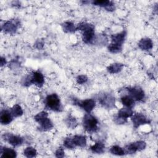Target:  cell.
I'll list each match as a JSON object with an SVG mask.
<instances>
[{
	"label": "cell",
	"mask_w": 158,
	"mask_h": 158,
	"mask_svg": "<svg viewBox=\"0 0 158 158\" xmlns=\"http://www.w3.org/2000/svg\"><path fill=\"white\" fill-rule=\"evenodd\" d=\"M110 152L114 155L116 156H123L125 154V150L122 148L121 147H120L119 146L115 145V146H113L110 149Z\"/></svg>",
	"instance_id": "cell-27"
},
{
	"label": "cell",
	"mask_w": 158,
	"mask_h": 158,
	"mask_svg": "<svg viewBox=\"0 0 158 158\" xmlns=\"http://www.w3.org/2000/svg\"><path fill=\"white\" fill-rule=\"evenodd\" d=\"M65 123L67 127L71 128H75L78 125L77 119L74 117L72 116L71 115H69L68 117L66 118Z\"/></svg>",
	"instance_id": "cell-24"
},
{
	"label": "cell",
	"mask_w": 158,
	"mask_h": 158,
	"mask_svg": "<svg viewBox=\"0 0 158 158\" xmlns=\"http://www.w3.org/2000/svg\"><path fill=\"white\" fill-rule=\"evenodd\" d=\"M146 144L143 141H138L128 144L125 147V152L129 154L135 153L137 151H140L145 149Z\"/></svg>",
	"instance_id": "cell-10"
},
{
	"label": "cell",
	"mask_w": 158,
	"mask_h": 158,
	"mask_svg": "<svg viewBox=\"0 0 158 158\" xmlns=\"http://www.w3.org/2000/svg\"><path fill=\"white\" fill-rule=\"evenodd\" d=\"M121 102L127 107L132 108L135 105V100L130 95L123 96L121 98Z\"/></svg>",
	"instance_id": "cell-22"
},
{
	"label": "cell",
	"mask_w": 158,
	"mask_h": 158,
	"mask_svg": "<svg viewBox=\"0 0 158 158\" xmlns=\"http://www.w3.org/2000/svg\"><path fill=\"white\" fill-rule=\"evenodd\" d=\"M45 104L47 108L56 112H60L62 107L58 95L56 93L49 94L45 99Z\"/></svg>",
	"instance_id": "cell-4"
},
{
	"label": "cell",
	"mask_w": 158,
	"mask_h": 158,
	"mask_svg": "<svg viewBox=\"0 0 158 158\" xmlns=\"http://www.w3.org/2000/svg\"><path fill=\"white\" fill-rule=\"evenodd\" d=\"M74 104L82 108L87 113H90L96 106V102L93 99H86L82 101L75 100Z\"/></svg>",
	"instance_id": "cell-9"
},
{
	"label": "cell",
	"mask_w": 158,
	"mask_h": 158,
	"mask_svg": "<svg viewBox=\"0 0 158 158\" xmlns=\"http://www.w3.org/2000/svg\"><path fill=\"white\" fill-rule=\"evenodd\" d=\"M44 83V78L43 75L38 71L33 72L32 75L30 77L28 76L24 81L25 86H28L31 84H34L38 87H41Z\"/></svg>",
	"instance_id": "cell-5"
},
{
	"label": "cell",
	"mask_w": 158,
	"mask_h": 158,
	"mask_svg": "<svg viewBox=\"0 0 158 158\" xmlns=\"http://www.w3.org/2000/svg\"><path fill=\"white\" fill-rule=\"evenodd\" d=\"M64 153L65 152L64 149L62 147H60L56 150L55 152V156L56 157H63L65 155Z\"/></svg>",
	"instance_id": "cell-31"
},
{
	"label": "cell",
	"mask_w": 158,
	"mask_h": 158,
	"mask_svg": "<svg viewBox=\"0 0 158 158\" xmlns=\"http://www.w3.org/2000/svg\"><path fill=\"white\" fill-rule=\"evenodd\" d=\"M126 35L127 33L125 31H122L120 33L112 35L111 36V44L122 46Z\"/></svg>",
	"instance_id": "cell-14"
},
{
	"label": "cell",
	"mask_w": 158,
	"mask_h": 158,
	"mask_svg": "<svg viewBox=\"0 0 158 158\" xmlns=\"http://www.w3.org/2000/svg\"><path fill=\"white\" fill-rule=\"evenodd\" d=\"M34 118L40 124V128L42 131H48L53 127V123L48 118V114L45 111L39 112L34 117Z\"/></svg>",
	"instance_id": "cell-3"
},
{
	"label": "cell",
	"mask_w": 158,
	"mask_h": 158,
	"mask_svg": "<svg viewBox=\"0 0 158 158\" xmlns=\"http://www.w3.org/2000/svg\"><path fill=\"white\" fill-rule=\"evenodd\" d=\"M82 123L84 129L89 133H94L98 129V120L90 113H87L84 115Z\"/></svg>",
	"instance_id": "cell-2"
},
{
	"label": "cell",
	"mask_w": 158,
	"mask_h": 158,
	"mask_svg": "<svg viewBox=\"0 0 158 158\" xmlns=\"http://www.w3.org/2000/svg\"><path fill=\"white\" fill-rule=\"evenodd\" d=\"M88 80V78L86 77V76L81 75H79L77 77V82L78 84H83L85 83H86Z\"/></svg>",
	"instance_id": "cell-30"
},
{
	"label": "cell",
	"mask_w": 158,
	"mask_h": 158,
	"mask_svg": "<svg viewBox=\"0 0 158 158\" xmlns=\"http://www.w3.org/2000/svg\"><path fill=\"white\" fill-rule=\"evenodd\" d=\"M133 112L131 108L123 107L120 109L115 118V121L118 124H123L127 122V119L133 115Z\"/></svg>",
	"instance_id": "cell-6"
},
{
	"label": "cell",
	"mask_w": 158,
	"mask_h": 158,
	"mask_svg": "<svg viewBox=\"0 0 158 158\" xmlns=\"http://www.w3.org/2000/svg\"><path fill=\"white\" fill-rule=\"evenodd\" d=\"M122 46H117L111 43L108 46V50L112 53L119 52L122 51Z\"/></svg>",
	"instance_id": "cell-28"
},
{
	"label": "cell",
	"mask_w": 158,
	"mask_h": 158,
	"mask_svg": "<svg viewBox=\"0 0 158 158\" xmlns=\"http://www.w3.org/2000/svg\"><path fill=\"white\" fill-rule=\"evenodd\" d=\"M13 115L11 112L7 110H2L1 112L0 121L2 125H7L10 123L13 119Z\"/></svg>",
	"instance_id": "cell-16"
},
{
	"label": "cell",
	"mask_w": 158,
	"mask_h": 158,
	"mask_svg": "<svg viewBox=\"0 0 158 158\" xmlns=\"http://www.w3.org/2000/svg\"><path fill=\"white\" fill-rule=\"evenodd\" d=\"M17 156L16 151L11 148L4 147L1 149V157L7 158H14Z\"/></svg>",
	"instance_id": "cell-18"
},
{
	"label": "cell",
	"mask_w": 158,
	"mask_h": 158,
	"mask_svg": "<svg viewBox=\"0 0 158 158\" xmlns=\"http://www.w3.org/2000/svg\"><path fill=\"white\" fill-rule=\"evenodd\" d=\"M127 91L130 93V96L133 98L134 100L136 101H141L144 98V92L139 86L129 87L127 88Z\"/></svg>",
	"instance_id": "cell-12"
},
{
	"label": "cell",
	"mask_w": 158,
	"mask_h": 158,
	"mask_svg": "<svg viewBox=\"0 0 158 158\" xmlns=\"http://www.w3.org/2000/svg\"><path fill=\"white\" fill-rule=\"evenodd\" d=\"M23 154L25 157H28V158H31V157H34L36 156L37 152H36V150L34 148L27 147L25 149V150L23 151Z\"/></svg>",
	"instance_id": "cell-26"
},
{
	"label": "cell",
	"mask_w": 158,
	"mask_h": 158,
	"mask_svg": "<svg viewBox=\"0 0 158 158\" xmlns=\"http://www.w3.org/2000/svg\"><path fill=\"white\" fill-rule=\"evenodd\" d=\"M104 144L100 141H96L95 144L91 146V150L96 154H101L104 152Z\"/></svg>",
	"instance_id": "cell-20"
},
{
	"label": "cell",
	"mask_w": 158,
	"mask_h": 158,
	"mask_svg": "<svg viewBox=\"0 0 158 158\" xmlns=\"http://www.w3.org/2000/svg\"><path fill=\"white\" fill-rule=\"evenodd\" d=\"M123 67H124V65L122 64L114 63L108 66L107 68V70L110 73H117L122 70Z\"/></svg>",
	"instance_id": "cell-21"
},
{
	"label": "cell",
	"mask_w": 158,
	"mask_h": 158,
	"mask_svg": "<svg viewBox=\"0 0 158 158\" xmlns=\"http://www.w3.org/2000/svg\"><path fill=\"white\" fill-rule=\"evenodd\" d=\"M92 4L95 5V6H100L102 7H104L106 9H107V10H111L112 11L114 9V2L112 1H109V0H96V1H93L92 2Z\"/></svg>",
	"instance_id": "cell-15"
},
{
	"label": "cell",
	"mask_w": 158,
	"mask_h": 158,
	"mask_svg": "<svg viewBox=\"0 0 158 158\" xmlns=\"http://www.w3.org/2000/svg\"><path fill=\"white\" fill-rule=\"evenodd\" d=\"M139 48L144 51H148L152 48L153 43L149 38H142L138 43Z\"/></svg>",
	"instance_id": "cell-17"
},
{
	"label": "cell",
	"mask_w": 158,
	"mask_h": 158,
	"mask_svg": "<svg viewBox=\"0 0 158 158\" xmlns=\"http://www.w3.org/2000/svg\"><path fill=\"white\" fill-rule=\"evenodd\" d=\"M20 21L17 19L10 20L4 23L2 27V29L4 32L9 34H14L17 29L20 27Z\"/></svg>",
	"instance_id": "cell-8"
},
{
	"label": "cell",
	"mask_w": 158,
	"mask_h": 158,
	"mask_svg": "<svg viewBox=\"0 0 158 158\" xmlns=\"http://www.w3.org/2000/svg\"><path fill=\"white\" fill-rule=\"evenodd\" d=\"M82 31V40L85 43H90L94 39V27L93 25L82 22L77 25V30Z\"/></svg>",
	"instance_id": "cell-1"
},
{
	"label": "cell",
	"mask_w": 158,
	"mask_h": 158,
	"mask_svg": "<svg viewBox=\"0 0 158 158\" xmlns=\"http://www.w3.org/2000/svg\"><path fill=\"white\" fill-rule=\"evenodd\" d=\"M2 138L4 141H7L10 144L14 147L21 145L23 142V139L22 137L14 135L12 133L4 134L2 135Z\"/></svg>",
	"instance_id": "cell-13"
},
{
	"label": "cell",
	"mask_w": 158,
	"mask_h": 158,
	"mask_svg": "<svg viewBox=\"0 0 158 158\" xmlns=\"http://www.w3.org/2000/svg\"><path fill=\"white\" fill-rule=\"evenodd\" d=\"M6 64V59L3 58L2 57H1V67H2L4 65H5Z\"/></svg>",
	"instance_id": "cell-32"
},
{
	"label": "cell",
	"mask_w": 158,
	"mask_h": 158,
	"mask_svg": "<svg viewBox=\"0 0 158 158\" xmlns=\"http://www.w3.org/2000/svg\"><path fill=\"white\" fill-rule=\"evenodd\" d=\"M64 146L68 149H73L75 146L73 143L72 138H66L64 141Z\"/></svg>",
	"instance_id": "cell-29"
},
{
	"label": "cell",
	"mask_w": 158,
	"mask_h": 158,
	"mask_svg": "<svg viewBox=\"0 0 158 158\" xmlns=\"http://www.w3.org/2000/svg\"><path fill=\"white\" fill-rule=\"evenodd\" d=\"M99 103L107 109H112L115 107V98L109 93H103L98 98Z\"/></svg>",
	"instance_id": "cell-7"
},
{
	"label": "cell",
	"mask_w": 158,
	"mask_h": 158,
	"mask_svg": "<svg viewBox=\"0 0 158 158\" xmlns=\"http://www.w3.org/2000/svg\"><path fill=\"white\" fill-rule=\"evenodd\" d=\"M11 113L14 117H18L23 114V110L19 104H15L11 109Z\"/></svg>",
	"instance_id": "cell-25"
},
{
	"label": "cell",
	"mask_w": 158,
	"mask_h": 158,
	"mask_svg": "<svg viewBox=\"0 0 158 158\" xmlns=\"http://www.w3.org/2000/svg\"><path fill=\"white\" fill-rule=\"evenodd\" d=\"M62 27L65 33H73L77 30V27L71 22H65L62 24Z\"/></svg>",
	"instance_id": "cell-23"
},
{
	"label": "cell",
	"mask_w": 158,
	"mask_h": 158,
	"mask_svg": "<svg viewBox=\"0 0 158 158\" xmlns=\"http://www.w3.org/2000/svg\"><path fill=\"white\" fill-rule=\"evenodd\" d=\"M72 138V141L75 146L85 147L86 144V138L85 136L75 135Z\"/></svg>",
	"instance_id": "cell-19"
},
{
	"label": "cell",
	"mask_w": 158,
	"mask_h": 158,
	"mask_svg": "<svg viewBox=\"0 0 158 158\" xmlns=\"http://www.w3.org/2000/svg\"><path fill=\"white\" fill-rule=\"evenodd\" d=\"M131 118L133 127L135 128L139 127L141 125L149 124L150 123V120L141 113H136L134 115L133 114Z\"/></svg>",
	"instance_id": "cell-11"
}]
</instances>
